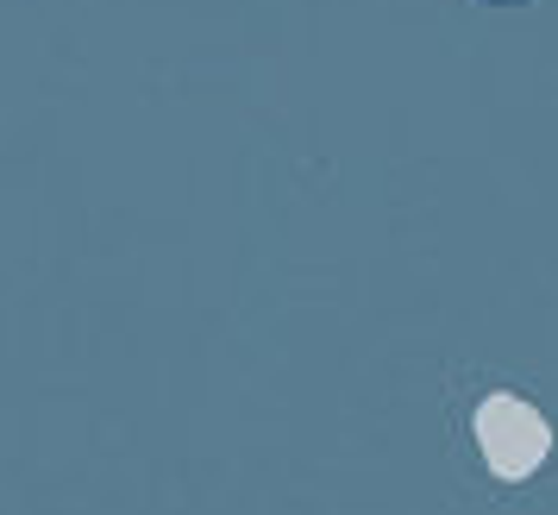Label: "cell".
Listing matches in <instances>:
<instances>
[{
  "label": "cell",
  "mask_w": 558,
  "mask_h": 515,
  "mask_svg": "<svg viewBox=\"0 0 558 515\" xmlns=\"http://www.w3.org/2000/svg\"><path fill=\"white\" fill-rule=\"evenodd\" d=\"M477 446H483V459H489V471L514 484V478H527V471L546 465L553 428L521 396H483L477 403Z\"/></svg>",
  "instance_id": "cell-1"
},
{
  "label": "cell",
  "mask_w": 558,
  "mask_h": 515,
  "mask_svg": "<svg viewBox=\"0 0 558 515\" xmlns=\"http://www.w3.org/2000/svg\"><path fill=\"white\" fill-rule=\"evenodd\" d=\"M489 7H527V0H489Z\"/></svg>",
  "instance_id": "cell-2"
}]
</instances>
